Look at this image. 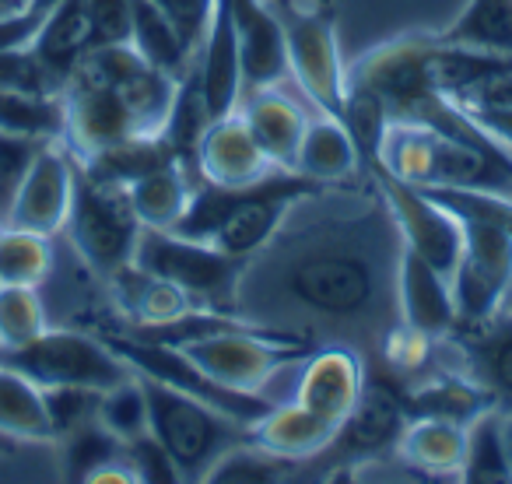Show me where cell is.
<instances>
[{"label": "cell", "instance_id": "cell-1", "mask_svg": "<svg viewBox=\"0 0 512 484\" xmlns=\"http://www.w3.org/2000/svg\"><path fill=\"white\" fill-rule=\"evenodd\" d=\"M316 204L302 214L299 200L278 235L246 260L232 309L256 327L376 355L400 320L397 221L372 172L365 186H327Z\"/></svg>", "mask_w": 512, "mask_h": 484}, {"label": "cell", "instance_id": "cell-2", "mask_svg": "<svg viewBox=\"0 0 512 484\" xmlns=\"http://www.w3.org/2000/svg\"><path fill=\"white\" fill-rule=\"evenodd\" d=\"M323 190L327 186L313 183L299 172H271V176L249 186H214L197 179L190 204L169 232L211 242L228 257L249 260L260 246H267L278 235L288 211L299 200Z\"/></svg>", "mask_w": 512, "mask_h": 484}, {"label": "cell", "instance_id": "cell-3", "mask_svg": "<svg viewBox=\"0 0 512 484\" xmlns=\"http://www.w3.org/2000/svg\"><path fill=\"white\" fill-rule=\"evenodd\" d=\"M379 169L411 186H449L512 200V151L495 137H449L425 123H390Z\"/></svg>", "mask_w": 512, "mask_h": 484}, {"label": "cell", "instance_id": "cell-4", "mask_svg": "<svg viewBox=\"0 0 512 484\" xmlns=\"http://www.w3.org/2000/svg\"><path fill=\"white\" fill-rule=\"evenodd\" d=\"M148 393V428L158 446L176 463L179 481H204L207 470L232 446L249 439V425L225 418L214 407L186 397L165 383L141 376Z\"/></svg>", "mask_w": 512, "mask_h": 484}, {"label": "cell", "instance_id": "cell-5", "mask_svg": "<svg viewBox=\"0 0 512 484\" xmlns=\"http://www.w3.org/2000/svg\"><path fill=\"white\" fill-rule=\"evenodd\" d=\"M141 228L144 225L134 214L127 186L95 179L78 165L64 232L78 250V257L88 264V271L109 281L116 271L134 264V246Z\"/></svg>", "mask_w": 512, "mask_h": 484}, {"label": "cell", "instance_id": "cell-6", "mask_svg": "<svg viewBox=\"0 0 512 484\" xmlns=\"http://www.w3.org/2000/svg\"><path fill=\"white\" fill-rule=\"evenodd\" d=\"M285 32L288 71L320 113L341 120L348 64L337 43V25L327 0H267Z\"/></svg>", "mask_w": 512, "mask_h": 484}, {"label": "cell", "instance_id": "cell-7", "mask_svg": "<svg viewBox=\"0 0 512 484\" xmlns=\"http://www.w3.org/2000/svg\"><path fill=\"white\" fill-rule=\"evenodd\" d=\"M134 267L183 288L200 306L235 313V285H239L246 260L228 257L211 242L186 239L169 228H141L134 246Z\"/></svg>", "mask_w": 512, "mask_h": 484}, {"label": "cell", "instance_id": "cell-8", "mask_svg": "<svg viewBox=\"0 0 512 484\" xmlns=\"http://www.w3.org/2000/svg\"><path fill=\"white\" fill-rule=\"evenodd\" d=\"M316 344L302 334H288V330L271 327H239L225 330V334L204 337V341L186 344V355L200 365L211 379L232 386L242 393H264L267 383L278 376L281 369L302 362Z\"/></svg>", "mask_w": 512, "mask_h": 484}, {"label": "cell", "instance_id": "cell-9", "mask_svg": "<svg viewBox=\"0 0 512 484\" xmlns=\"http://www.w3.org/2000/svg\"><path fill=\"white\" fill-rule=\"evenodd\" d=\"M137 376H148L155 383H165L172 390L186 393V397L200 400V404L214 407L225 418L239 421V425H253L271 411L278 400H271L267 393H242L232 386L211 379L183 348H169V344H151V341H134V337L123 334H109L102 337Z\"/></svg>", "mask_w": 512, "mask_h": 484}, {"label": "cell", "instance_id": "cell-10", "mask_svg": "<svg viewBox=\"0 0 512 484\" xmlns=\"http://www.w3.org/2000/svg\"><path fill=\"white\" fill-rule=\"evenodd\" d=\"M456 218L463 228L460 260L449 274L456 320H495L512 281V232L488 218H474V214H456Z\"/></svg>", "mask_w": 512, "mask_h": 484}, {"label": "cell", "instance_id": "cell-11", "mask_svg": "<svg viewBox=\"0 0 512 484\" xmlns=\"http://www.w3.org/2000/svg\"><path fill=\"white\" fill-rule=\"evenodd\" d=\"M0 362L15 365L39 386H88V390H109L134 372L102 337L53 327H46L29 348L0 355Z\"/></svg>", "mask_w": 512, "mask_h": 484}, {"label": "cell", "instance_id": "cell-12", "mask_svg": "<svg viewBox=\"0 0 512 484\" xmlns=\"http://www.w3.org/2000/svg\"><path fill=\"white\" fill-rule=\"evenodd\" d=\"M407 425L404 397L400 386L386 376H376L365 383L362 397H358L355 411L344 418V425L337 428L334 442L323 449L320 456H327L323 474H355L358 467L372 463L376 456L397 449V439Z\"/></svg>", "mask_w": 512, "mask_h": 484}, {"label": "cell", "instance_id": "cell-13", "mask_svg": "<svg viewBox=\"0 0 512 484\" xmlns=\"http://www.w3.org/2000/svg\"><path fill=\"white\" fill-rule=\"evenodd\" d=\"M372 179H376L379 193L386 197L393 221H397V232L404 239V246L411 253H418L421 260L442 271L449 278L460 260V246H463V228L449 207H442L439 200L428 197L421 186H411L404 179L390 176L386 169L372 165Z\"/></svg>", "mask_w": 512, "mask_h": 484}, {"label": "cell", "instance_id": "cell-14", "mask_svg": "<svg viewBox=\"0 0 512 484\" xmlns=\"http://www.w3.org/2000/svg\"><path fill=\"white\" fill-rule=\"evenodd\" d=\"M74 176H78V158L64 148V141H46L25 172L4 225L29 228L50 239L60 235L67 225V211H71Z\"/></svg>", "mask_w": 512, "mask_h": 484}, {"label": "cell", "instance_id": "cell-15", "mask_svg": "<svg viewBox=\"0 0 512 484\" xmlns=\"http://www.w3.org/2000/svg\"><path fill=\"white\" fill-rule=\"evenodd\" d=\"M365 383H369V369H365L362 351L351 344H316L302 358L295 400L341 428L344 418L355 411Z\"/></svg>", "mask_w": 512, "mask_h": 484}, {"label": "cell", "instance_id": "cell-16", "mask_svg": "<svg viewBox=\"0 0 512 484\" xmlns=\"http://www.w3.org/2000/svg\"><path fill=\"white\" fill-rule=\"evenodd\" d=\"M235 39H239L242 99L260 88H274L288 78L285 32L267 0H228Z\"/></svg>", "mask_w": 512, "mask_h": 484}, {"label": "cell", "instance_id": "cell-17", "mask_svg": "<svg viewBox=\"0 0 512 484\" xmlns=\"http://www.w3.org/2000/svg\"><path fill=\"white\" fill-rule=\"evenodd\" d=\"M271 172H285L260 151L239 109L207 123L197 144V179L214 186H249Z\"/></svg>", "mask_w": 512, "mask_h": 484}, {"label": "cell", "instance_id": "cell-18", "mask_svg": "<svg viewBox=\"0 0 512 484\" xmlns=\"http://www.w3.org/2000/svg\"><path fill=\"white\" fill-rule=\"evenodd\" d=\"M397 313L407 327L421 330L432 341L453 334L456 320V302L453 285L442 271H435L428 260L411 253L404 246L400 253V271H397Z\"/></svg>", "mask_w": 512, "mask_h": 484}, {"label": "cell", "instance_id": "cell-19", "mask_svg": "<svg viewBox=\"0 0 512 484\" xmlns=\"http://www.w3.org/2000/svg\"><path fill=\"white\" fill-rule=\"evenodd\" d=\"M407 418H446V421H474L481 411L498 407L491 390L477 383L470 372L456 369V365H442V369H428L414 383L400 386Z\"/></svg>", "mask_w": 512, "mask_h": 484}, {"label": "cell", "instance_id": "cell-20", "mask_svg": "<svg viewBox=\"0 0 512 484\" xmlns=\"http://www.w3.org/2000/svg\"><path fill=\"white\" fill-rule=\"evenodd\" d=\"M193 64H197L200 88H204L211 120L232 113L242 99V67H239V39H235L228 0L214 4L211 25H207V36L200 43L197 57H193Z\"/></svg>", "mask_w": 512, "mask_h": 484}, {"label": "cell", "instance_id": "cell-21", "mask_svg": "<svg viewBox=\"0 0 512 484\" xmlns=\"http://www.w3.org/2000/svg\"><path fill=\"white\" fill-rule=\"evenodd\" d=\"M235 109H239V116L246 120L249 134L260 144V151H264L278 169L292 172L302 134H306V127H309L306 109L295 99H288L285 92H278V85L246 95V99H239Z\"/></svg>", "mask_w": 512, "mask_h": 484}, {"label": "cell", "instance_id": "cell-22", "mask_svg": "<svg viewBox=\"0 0 512 484\" xmlns=\"http://www.w3.org/2000/svg\"><path fill=\"white\" fill-rule=\"evenodd\" d=\"M334 435H337V425H330L327 418L309 411L299 400L274 404L264 418L249 425V439H253L256 446L281 456V460L299 463V470L306 467L309 460H316V456L334 442Z\"/></svg>", "mask_w": 512, "mask_h": 484}, {"label": "cell", "instance_id": "cell-23", "mask_svg": "<svg viewBox=\"0 0 512 484\" xmlns=\"http://www.w3.org/2000/svg\"><path fill=\"white\" fill-rule=\"evenodd\" d=\"M292 172L320 186H348L358 183L369 169H365L348 127L337 116L320 113V120H309L306 134H302Z\"/></svg>", "mask_w": 512, "mask_h": 484}, {"label": "cell", "instance_id": "cell-24", "mask_svg": "<svg viewBox=\"0 0 512 484\" xmlns=\"http://www.w3.org/2000/svg\"><path fill=\"white\" fill-rule=\"evenodd\" d=\"M467 425L446 418H407L393 453L407 470L425 477H456L460 481Z\"/></svg>", "mask_w": 512, "mask_h": 484}, {"label": "cell", "instance_id": "cell-25", "mask_svg": "<svg viewBox=\"0 0 512 484\" xmlns=\"http://www.w3.org/2000/svg\"><path fill=\"white\" fill-rule=\"evenodd\" d=\"M0 435L18 446L22 442H53L43 386L8 362H0Z\"/></svg>", "mask_w": 512, "mask_h": 484}, {"label": "cell", "instance_id": "cell-26", "mask_svg": "<svg viewBox=\"0 0 512 484\" xmlns=\"http://www.w3.org/2000/svg\"><path fill=\"white\" fill-rule=\"evenodd\" d=\"M36 53L67 81L81 57L92 50V18H88V0H57L39 25L32 39Z\"/></svg>", "mask_w": 512, "mask_h": 484}, {"label": "cell", "instance_id": "cell-27", "mask_svg": "<svg viewBox=\"0 0 512 484\" xmlns=\"http://www.w3.org/2000/svg\"><path fill=\"white\" fill-rule=\"evenodd\" d=\"M435 43L512 57V0H467V8L435 32Z\"/></svg>", "mask_w": 512, "mask_h": 484}, {"label": "cell", "instance_id": "cell-28", "mask_svg": "<svg viewBox=\"0 0 512 484\" xmlns=\"http://www.w3.org/2000/svg\"><path fill=\"white\" fill-rule=\"evenodd\" d=\"M193 183L197 179L183 165L169 162L137 176L134 183H127V197L144 228H172L179 221V214L186 211V204H190Z\"/></svg>", "mask_w": 512, "mask_h": 484}, {"label": "cell", "instance_id": "cell-29", "mask_svg": "<svg viewBox=\"0 0 512 484\" xmlns=\"http://www.w3.org/2000/svg\"><path fill=\"white\" fill-rule=\"evenodd\" d=\"M460 481L467 484H509L512 460L502 442V407H488L467 421V449H463Z\"/></svg>", "mask_w": 512, "mask_h": 484}, {"label": "cell", "instance_id": "cell-30", "mask_svg": "<svg viewBox=\"0 0 512 484\" xmlns=\"http://www.w3.org/2000/svg\"><path fill=\"white\" fill-rule=\"evenodd\" d=\"M64 95H36L0 88V134L29 141H64Z\"/></svg>", "mask_w": 512, "mask_h": 484}, {"label": "cell", "instance_id": "cell-31", "mask_svg": "<svg viewBox=\"0 0 512 484\" xmlns=\"http://www.w3.org/2000/svg\"><path fill=\"white\" fill-rule=\"evenodd\" d=\"M169 162H176L169 141H165L162 134H151V137H127V141L113 144V148H102L99 155L85 158V162H78V165L88 176L127 186V183H134L137 176H144V172L158 169V165H169Z\"/></svg>", "mask_w": 512, "mask_h": 484}, {"label": "cell", "instance_id": "cell-32", "mask_svg": "<svg viewBox=\"0 0 512 484\" xmlns=\"http://www.w3.org/2000/svg\"><path fill=\"white\" fill-rule=\"evenodd\" d=\"M130 46L148 60L151 67L183 78L186 67L193 64V53L183 46L169 18L151 4V0H134V22H130Z\"/></svg>", "mask_w": 512, "mask_h": 484}, {"label": "cell", "instance_id": "cell-33", "mask_svg": "<svg viewBox=\"0 0 512 484\" xmlns=\"http://www.w3.org/2000/svg\"><path fill=\"white\" fill-rule=\"evenodd\" d=\"M53 274V239L29 228L0 225V285L43 288Z\"/></svg>", "mask_w": 512, "mask_h": 484}, {"label": "cell", "instance_id": "cell-34", "mask_svg": "<svg viewBox=\"0 0 512 484\" xmlns=\"http://www.w3.org/2000/svg\"><path fill=\"white\" fill-rule=\"evenodd\" d=\"M50 327L39 288L0 285V355L22 351Z\"/></svg>", "mask_w": 512, "mask_h": 484}, {"label": "cell", "instance_id": "cell-35", "mask_svg": "<svg viewBox=\"0 0 512 484\" xmlns=\"http://www.w3.org/2000/svg\"><path fill=\"white\" fill-rule=\"evenodd\" d=\"M99 425L106 432H113L120 442H134L141 435H148V393L137 372H130L127 379H120L116 386L102 390L99 397Z\"/></svg>", "mask_w": 512, "mask_h": 484}, {"label": "cell", "instance_id": "cell-36", "mask_svg": "<svg viewBox=\"0 0 512 484\" xmlns=\"http://www.w3.org/2000/svg\"><path fill=\"white\" fill-rule=\"evenodd\" d=\"M299 474V463L281 460V456L260 449L253 439L232 446L211 470L204 481L211 484H256V481H285V477Z\"/></svg>", "mask_w": 512, "mask_h": 484}, {"label": "cell", "instance_id": "cell-37", "mask_svg": "<svg viewBox=\"0 0 512 484\" xmlns=\"http://www.w3.org/2000/svg\"><path fill=\"white\" fill-rule=\"evenodd\" d=\"M53 446H60L64 477H71V481H85L95 467H102L106 460H113V456L123 453V442L116 439L113 432H106V428L99 425V418L81 425L78 432L57 439Z\"/></svg>", "mask_w": 512, "mask_h": 484}, {"label": "cell", "instance_id": "cell-38", "mask_svg": "<svg viewBox=\"0 0 512 484\" xmlns=\"http://www.w3.org/2000/svg\"><path fill=\"white\" fill-rule=\"evenodd\" d=\"M0 88L36 95H64V78L46 64L32 43H18L0 50Z\"/></svg>", "mask_w": 512, "mask_h": 484}, {"label": "cell", "instance_id": "cell-39", "mask_svg": "<svg viewBox=\"0 0 512 484\" xmlns=\"http://www.w3.org/2000/svg\"><path fill=\"white\" fill-rule=\"evenodd\" d=\"M99 397H102V390H88V386H43L53 442L78 432L88 421H95V414H99Z\"/></svg>", "mask_w": 512, "mask_h": 484}, {"label": "cell", "instance_id": "cell-40", "mask_svg": "<svg viewBox=\"0 0 512 484\" xmlns=\"http://www.w3.org/2000/svg\"><path fill=\"white\" fill-rule=\"evenodd\" d=\"M46 141H29V137L15 134H0V225L8 218L11 204H15V193L22 186L29 165L36 162L39 148Z\"/></svg>", "mask_w": 512, "mask_h": 484}, {"label": "cell", "instance_id": "cell-41", "mask_svg": "<svg viewBox=\"0 0 512 484\" xmlns=\"http://www.w3.org/2000/svg\"><path fill=\"white\" fill-rule=\"evenodd\" d=\"M151 4L169 18V25L176 29V36L183 39V46L197 57L218 0H151Z\"/></svg>", "mask_w": 512, "mask_h": 484}, {"label": "cell", "instance_id": "cell-42", "mask_svg": "<svg viewBox=\"0 0 512 484\" xmlns=\"http://www.w3.org/2000/svg\"><path fill=\"white\" fill-rule=\"evenodd\" d=\"M88 18H92V46L130 43L134 0H88Z\"/></svg>", "mask_w": 512, "mask_h": 484}, {"label": "cell", "instance_id": "cell-43", "mask_svg": "<svg viewBox=\"0 0 512 484\" xmlns=\"http://www.w3.org/2000/svg\"><path fill=\"white\" fill-rule=\"evenodd\" d=\"M123 453H127V460L134 463V470H137L141 481H179L176 463L169 460V453L158 446L151 432L141 435V439H134V442H123Z\"/></svg>", "mask_w": 512, "mask_h": 484}, {"label": "cell", "instance_id": "cell-44", "mask_svg": "<svg viewBox=\"0 0 512 484\" xmlns=\"http://www.w3.org/2000/svg\"><path fill=\"white\" fill-rule=\"evenodd\" d=\"M481 123L484 130H488L491 137H495V141H502L505 148L512 151V113H502V116H481Z\"/></svg>", "mask_w": 512, "mask_h": 484}, {"label": "cell", "instance_id": "cell-45", "mask_svg": "<svg viewBox=\"0 0 512 484\" xmlns=\"http://www.w3.org/2000/svg\"><path fill=\"white\" fill-rule=\"evenodd\" d=\"M502 442H505V453L512 460V407H502Z\"/></svg>", "mask_w": 512, "mask_h": 484}, {"label": "cell", "instance_id": "cell-46", "mask_svg": "<svg viewBox=\"0 0 512 484\" xmlns=\"http://www.w3.org/2000/svg\"><path fill=\"white\" fill-rule=\"evenodd\" d=\"M498 316H512V281H509V292H505V299H502V309H498Z\"/></svg>", "mask_w": 512, "mask_h": 484}, {"label": "cell", "instance_id": "cell-47", "mask_svg": "<svg viewBox=\"0 0 512 484\" xmlns=\"http://www.w3.org/2000/svg\"><path fill=\"white\" fill-rule=\"evenodd\" d=\"M22 8V4H18V0H0V18L4 15H11V11H18Z\"/></svg>", "mask_w": 512, "mask_h": 484}, {"label": "cell", "instance_id": "cell-48", "mask_svg": "<svg viewBox=\"0 0 512 484\" xmlns=\"http://www.w3.org/2000/svg\"><path fill=\"white\" fill-rule=\"evenodd\" d=\"M15 446H18V442H11V439H4V435H0V453H11Z\"/></svg>", "mask_w": 512, "mask_h": 484}]
</instances>
